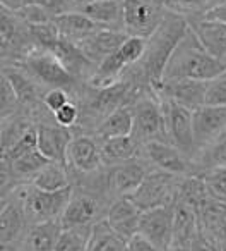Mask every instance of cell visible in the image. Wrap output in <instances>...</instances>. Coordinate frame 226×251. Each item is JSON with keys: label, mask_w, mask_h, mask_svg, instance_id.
<instances>
[{"label": "cell", "mask_w": 226, "mask_h": 251, "mask_svg": "<svg viewBox=\"0 0 226 251\" xmlns=\"http://www.w3.org/2000/svg\"><path fill=\"white\" fill-rule=\"evenodd\" d=\"M187 33V18L168 11L156 31L147 38V47L143 59L130 67L123 74V77L132 81L134 86L143 93L154 91L163 83V74L168 60Z\"/></svg>", "instance_id": "obj_1"}, {"label": "cell", "mask_w": 226, "mask_h": 251, "mask_svg": "<svg viewBox=\"0 0 226 251\" xmlns=\"http://www.w3.org/2000/svg\"><path fill=\"white\" fill-rule=\"evenodd\" d=\"M226 73V64L212 57L199 43L195 35L188 26V33L178 43L173 55L166 64L163 81L170 79H197L212 81Z\"/></svg>", "instance_id": "obj_2"}, {"label": "cell", "mask_w": 226, "mask_h": 251, "mask_svg": "<svg viewBox=\"0 0 226 251\" xmlns=\"http://www.w3.org/2000/svg\"><path fill=\"white\" fill-rule=\"evenodd\" d=\"M134 117L132 138L137 143L143 145L149 141H168V129H166V117L161 100L154 91H146L139 95L130 105Z\"/></svg>", "instance_id": "obj_3"}, {"label": "cell", "mask_w": 226, "mask_h": 251, "mask_svg": "<svg viewBox=\"0 0 226 251\" xmlns=\"http://www.w3.org/2000/svg\"><path fill=\"white\" fill-rule=\"evenodd\" d=\"M147 40L141 36H129L119 49L106 57L101 64H98L93 76L87 79V86L104 88L115 84L127 73V67H132L143 59L146 52Z\"/></svg>", "instance_id": "obj_4"}, {"label": "cell", "mask_w": 226, "mask_h": 251, "mask_svg": "<svg viewBox=\"0 0 226 251\" xmlns=\"http://www.w3.org/2000/svg\"><path fill=\"white\" fill-rule=\"evenodd\" d=\"M74 186L59 189V191H45L35 184L19 186L26 213L31 224L46 222V220H60L72 198Z\"/></svg>", "instance_id": "obj_5"}, {"label": "cell", "mask_w": 226, "mask_h": 251, "mask_svg": "<svg viewBox=\"0 0 226 251\" xmlns=\"http://www.w3.org/2000/svg\"><path fill=\"white\" fill-rule=\"evenodd\" d=\"M16 66L22 67L40 86H45L48 90L50 88H63L70 93L76 90L77 81H79L65 69V66L52 52L41 49L33 50Z\"/></svg>", "instance_id": "obj_6"}, {"label": "cell", "mask_w": 226, "mask_h": 251, "mask_svg": "<svg viewBox=\"0 0 226 251\" xmlns=\"http://www.w3.org/2000/svg\"><path fill=\"white\" fill-rule=\"evenodd\" d=\"M180 181V176H173L160 169H151L149 174L144 177L136 191L130 193L129 198L139 206L141 212L158 208V206L175 205Z\"/></svg>", "instance_id": "obj_7"}, {"label": "cell", "mask_w": 226, "mask_h": 251, "mask_svg": "<svg viewBox=\"0 0 226 251\" xmlns=\"http://www.w3.org/2000/svg\"><path fill=\"white\" fill-rule=\"evenodd\" d=\"M123 29L129 36L149 38L166 16L164 0H122Z\"/></svg>", "instance_id": "obj_8"}, {"label": "cell", "mask_w": 226, "mask_h": 251, "mask_svg": "<svg viewBox=\"0 0 226 251\" xmlns=\"http://www.w3.org/2000/svg\"><path fill=\"white\" fill-rule=\"evenodd\" d=\"M0 220H2V229H0L2 251H14V248L22 246L31 224H29L19 188L9 195L2 196Z\"/></svg>", "instance_id": "obj_9"}, {"label": "cell", "mask_w": 226, "mask_h": 251, "mask_svg": "<svg viewBox=\"0 0 226 251\" xmlns=\"http://www.w3.org/2000/svg\"><path fill=\"white\" fill-rule=\"evenodd\" d=\"M160 100L161 105H163L164 117H166V129L170 143L175 145L190 160H194L197 150H195L192 110H188L187 107L177 103V101L168 100V98H160Z\"/></svg>", "instance_id": "obj_10"}, {"label": "cell", "mask_w": 226, "mask_h": 251, "mask_svg": "<svg viewBox=\"0 0 226 251\" xmlns=\"http://www.w3.org/2000/svg\"><path fill=\"white\" fill-rule=\"evenodd\" d=\"M110 206H104L103 200L98 193H93L91 189L74 186L72 198L63 212L62 227H79V226H93L94 222L104 219Z\"/></svg>", "instance_id": "obj_11"}, {"label": "cell", "mask_w": 226, "mask_h": 251, "mask_svg": "<svg viewBox=\"0 0 226 251\" xmlns=\"http://www.w3.org/2000/svg\"><path fill=\"white\" fill-rule=\"evenodd\" d=\"M143 155L151 167L160 169V171L170 172L173 176H194L197 174L194 160L184 155L175 145L168 141H149L143 145Z\"/></svg>", "instance_id": "obj_12"}, {"label": "cell", "mask_w": 226, "mask_h": 251, "mask_svg": "<svg viewBox=\"0 0 226 251\" xmlns=\"http://www.w3.org/2000/svg\"><path fill=\"white\" fill-rule=\"evenodd\" d=\"M146 158H134L125 164L115 165V167H106V188L108 193L115 198L120 196H129L134 193L139 184L149 174L151 167ZM154 169V167H153Z\"/></svg>", "instance_id": "obj_13"}, {"label": "cell", "mask_w": 226, "mask_h": 251, "mask_svg": "<svg viewBox=\"0 0 226 251\" xmlns=\"http://www.w3.org/2000/svg\"><path fill=\"white\" fill-rule=\"evenodd\" d=\"M67 167L77 174H94L103 169L101 143L93 134H77L67 150Z\"/></svg>", "instance_id": "obj_14"}, {"label": "cell", "mask_w": 226, "mask_h": 251, "mask_svg": "<svg viewBox=\"0 0 226 251\" xmlns=\"http://www.w3.org/2000/svg\"><path fill=\"white\" fill-rule=\"evenodd\" d=\"M173 220H175V205L158 206V208L153 210H146L141 215L139 234L146 236L160 250L170 251L171 239H173Z\"/></svg>", "instance_id": "obj_15"}, {"label": "cell", "mask_w": 226, "mask_h": 251, "mask_svg": "<svg viewBox=\"0 0 226 251\" xmlns=\"http://www.w3.org/2000/svg\"><path fill=\"white\" fill-rule=\"evenodd\" d=\"M194 119V138L197 153L211 141L226 133V107L202 105L192 112Z\"/></svg>", "instance_id": "obj_16"}, {"label": "cell", "mask_w": 226, "mask_h": 251, "mask_svg": "<svg viewBox=\"0 0 226 251\" xmlns=\"http://www.w3.org/2000/svg\"><path fill=\"white\" fill-rule=\"evenodd\" d=\"M201 234L216 251H221L226 243V203L211 198L197 210Z\"/></svg>", "instance_id": "obj_17"}, {"label": "cell", "mask_w": 226, "mask_h": 251, "mask_svg": "<svg viewBox=\"0 0 226 251\" xmlns=\"http://www.w3.org/2000/svg\"><path fill=\"white\" fill-rule=\"evenodd\" d=\"M188 26L204 50L212 57L223 60L226 57V23L204 14L187 18Z\"/></svg>", "instance_id": "obj_18"}, {"label": "cell", "mask_w": 226, "mask_h": 251, "mask_svg": "<svg viewBox=\"0 0 226 251\" xmlns=\"http://www.w3.org/2000/svg\"><path fill=\"white\" fill-rule=\"evenodd\" d=\"M207 83L209 81H197V79H170V81H163L154 90V93L160 98L173 100L194 112L199 107L205 105Z\"/></svg>", "instance_id": "obj_19"}, {"label": "cell", "mask_w": 226, "mask_h": 251, "mask_svg": "<svg viewBox=\"0 0 226 251\" xmlns=\"http://www.w3.org/2000/svg\"><path fill=\"white\" fill-rule=\"evenodd\" d=\"M201 227H199L197 212L187 203H175V220H173V239L170 251H192L201 239Z\"/></svg>", "instance_id": "obj_20"}, {"label": "cell", "mask_w": 226, "mask_h": 251, "mask_svg": "<svg viewBox=\"0 0 226 251\" xmlns=\"http://www.w3.org/2000/svg\"><path fill=\"white\" fill-rule=\"evenodd\" d=\"M36 126H38V150L48 160L67 165V150L70 141L74 140L72 129L62 127L57 122L55 124L40 122Z\"/></svg>", "instance_id": "obj_21"}, {"label": "cell", "mask_w": 226, "mask_h": 251, "mask_svg": "<svg viewBox=\"0 0 226 251\" xmlns=\"http://www.w3.org/2000/svg\"><path fill=\"white\" fill-rule=\"evenodd\" d=\"M129 38L125 31H119V29H110V28H100L94 33H91L87 38L77 43L82 53L98 67L106 59L110 53H113L125 40Z\"/></svg>", "instance_id": "obj_22"}, {"label": "cell", "mask_w": 226, "mask_h": 251, "mask_svg": "<svg viewBox=\"0 0 226 251\" xmlns=\"http://www.w3.org/2000/svg\"><path fill=\"white\" fill-rule=\"evenodd\" d=\"M141 215H143V212L129 196H120L110 203L106 220L111 226V229L129 241L130 237L139 234Z\"/></svg>", "instance_id": "obj_23"}, {"label": "cell", "mask_w": 226, "mask_h": 251, "mask_svg": "<svg viewBox=\"0 0 226 251\" xmlns=\"http://www.w3.org/2000/svg\"><path fill=\"white\" fill-rule=\"evenodd\" d=\"M2 74L11 81L12 88L18 93L22 107L31 108L33 112H36L40 107H45L43 105L45 93L41 95V86L22 67L12 66V64H4L2 66Z\"/></svg>", "instance_id": "obj_24"}, {"label": "cell", "mask_w": 226, "mask_h": 251, "mask_svg": "<svg viewBox=\"0 0 226 251\" xmlns=\"http://www.w3.org/2000/svg\"><path fill=\"white\" fill-rule=\"evenodd\" d=\"M77 11L84 12L89 19L103 28L123 29V5L122 0H89Z\"/></svg>", "instance_id": "obj_25"}, {"label": "cell", "mask_w": 226, "mask_h": 251, "mask_svg": "<svg viewBox=\"0 0 226 251\" xmlns=\"http://www.w3.org/2000/svg\"><path fill=\"white\" fill-rule=\"evenodd\" d=\"M53 23H55V26L59 28L60 35H62L63 38L74 42L76 45L79 42H82L84 38H87V36L96 31V29L103 28V26L94 23L93 19H89L81 11H67V12H62V14H57L55 18H53Z\"/></svg>", "instance_id": "obj_26"}, {"label": "cell", "mask_w": 226, "mask_h": 251, "mask_svg": "<svg viewBox=\"0 0 226 251\" xmlns=\"http://www.w3.org/2000/svg\"><path fill=\"white\" fill-rule=\"evenodd\" d=\"M139 151H143V147L134 140L132 134L101 140V158L104 167H115L139 158Z\"/></svg>", "instance_id": "obj_27"}, {"label": "cell", "mask_w": 226, "mask_h": 251, "mask_svg": "<svg viewBox=\"0 0 226 251\" xmlns=\"http://www.w3.org/2000/svg\"><path fill=\"white\" fill-rule=\"evenodd\" d=\"M62 229L63 227L60 220L31 224L21 246V251H53Z\"/></svg>", "instance_id": "obj_28"}, {"label": "cell", "mask_w": 226, "mask_h": 251, "mask_svg": "<svg viewBox=\"0 0 226 251\" xmlns=\"http://www.w3.org/2000/svg\"><path fill=\"white\" fill-rule=\"evenodd\" d=\"M132 127H134L132 108H130V105H123V107L113 110L110 115H106L100 122V126L94 129V136L98 140L130 136L132 134Z\"/></svg>", "instance_id": "obj_29"}, {"label": "cell", "mask_w": 226, "mask_h": 251, "mask_svg": "<svg viewBox=\"0 0 226 251\" xmlns=\"http://www.w3.org/2000/svg\"><path fill=\"white\" fill-rule=\"evenodd\" d=\"M87 251H129V241L111 229L104 217L93 224Z\"/></svg>", "instance_id": "obj_30"}, {"label": "cell", "mask_w": 226, "mask_h": 251, "mask_svg": "<svg viewBox=\"0 0 226 251\" xmlns=\"http://www.w3.org/2000/svg\"><path fill=\"white\" fill-rule=\"evenodd\" d=\"M211 196V191H209L207 184H205L204 177L201 174L182 177L180 186H178V201L187 203L188 206H192L197 212Z\"/></svg>", "instance_id": "obj_31"}, {"label": "cell", "mask_w": 226, "mask_h": 251, "mask_svg": "<svg viewBox=\"0 0 226 251\" xmlns=\"http://www.w3.org/2000/svg\"><path fill=\"white\" fill-rule=\"evenodd\" d=\"M194 164L197 169V174L211 171V169L226 167V133L211 141L205 148H202L195 155Z\"/></svg>", "instance_id": "obj_32"}, {"label": "cell", "mask_w": 226, "mask_h": 251, "mask_svg": "<svg viewBox=\"0 0 226 251\" xmlns=\"http://www.w3.org/2000/svg\"><path fill=\"white\" fill-rule=\"evenodd\" d=\"M31 184L36 188L45 189V191H59V189L72 186L70 182V172L67 165H62L59 162H50L35 179Z\"/></svg>", "instance_id": "obj_33"}, {"label": "cell", "mask_w": 226, "mask_h": 251, "mask_svg": "<svg viewBox=\"0 0 226 251\" xmlns=\"http://www.w3.org/2000/svg\"><path fill=\"white\" fill-rule=\"evenodd\" d=\"M93 226L65 227L59 236L53 251H87Z\"/></svg>", "instance_id": "obj_34"}, {"label": "cell", "mask_w": 226, "mask_h": 251, "mask_svg": "<svg viewBox=\"0 0 226 251\" xmlns=\"http://www.w3.org/2000/svg\"><path fill=\"white\" fill-rule=\"evenodd\" d=\"M164 5L168 11L184 16V18L204 14L211 7H214L212 0H164Z\"/></svg>", "instance_id": "obj_35"}, {"label": "cell", "mask_w": 226, "mask_h": 251, "mask_svg": "<svg viewBox=\"0 0 226 251\" xmlns=\"http://www.w3.org/2000/svg\"><path fill=\"white\" fill-rule=\"evenodd\" d=\"M21 101L16 93V90L12 88L11 81L2 74L0 76V108H2V119H7L11 115L18 114L21 108Z\"/></svg>", "instance_id": "obj_36"}, {"label": "cell", "mask_w": 226, "mask_h": 251, "mask_svg": "<svg viewBox=\"0 0 226 251\" xmlns=\"http://www.w3.org/2000/svg\"><path fill=\"white\" fill-rule=\"evenodd\" d=\"M201 176L204 177L211 195L226 203V167L211 169V171L202 172Z\"/></svg>", "instance_id": "obj_37"}, {"label": "cell", "mask_w": 226, "mask_h": 251, "mask_svg": "<svg viewBox=\"0 0 226 251\" xmlns=\"http://www.w3.org/2000/svg\"><path fill=\"white\" fill-rule=\"evenodd\" d=\"M205 105L226 107V73L207 83V91H205Z\"/></svg>", "instance_id": "obj_38"}, {"label": "cell", "mask_w": 226, "mask_h": 251, "mask_svg": "<svg viewBox=\"0 0 226 251\" xmlns=\"http://www.w3.org/2000/svg\"><path fill=\"white\" fill-rule=\"evenodd\" d=\"M79 119H81V108L74 101L65 103L60 110H57L53 114V121L59 126H62V127H69V129H72L74 126H77Z\"/></svg>", "instance_id": "obj_39"}, {"label": "cell", "mask_w": 226, "mask_h": 251, "mask_svg": "<svg viewBox=\"0 0 226 251\" xmlns=\"http://www.w3.org/2000/svg\"><path fill=\"white\" fill-rule=\"evenodd\" d=\"M70 93L63 88H50L45 91V97H43V105L46 107V110L50 114H55L57 110L63 107L65 103H69Z\"/></svg>", "instance_id": "obj_40"}, {"label": "cell", "mask_w": 226, "mask_h": 251, "mask_svg": "<svg viewBox=\"0 0 226 251\" xmlns=\"http://www.w3.org/2000/svg\"><path fill=\"white\" fill-rule=\"evenodd\" d=\"M129 251H163V250H160L156 244L151 243L146 236L136 234V236L129 239Z\"/></svg>", "instance_id": "obj_41"}, {"label": "cell", "mask_w": 226, "mask_h": 251, "mask_svg": "<svg viewBox=\"0 0 226 251\" xmlns=\"http://www.w3.org/2000/svg\"><path fill=\"white\" fill-rule=\"evenodd\" d=\"M204 16H207V18L219 19V21H225L226 23V2H225V4H216L214 7H211L207 12H204Z\"/></svg>", "instance_id": "obj_42"}, {"label": "cell", "mask_w": 226, "mask_h": 251, "mask_svg": "<svg viewBox=\"0 0 226 251\" xmlns=\"http://www.w3.org/2000/svg\"><path fill=\"white\" fill-rule=\"evenodd\" d=\"M26 4H28V0H2V7L11 9V11H16V12L24 7Z\"/></svg>", "instance_id": "obj_43"}, {"label": "cell", "mask_w": 226, "mask_h": 251, "mask_svg": "<svg viewBox=\"0 0 226 251\" xmlns=\"http://www.w3.org/2000/svg\"><path fill=\"white\" fill-rule=\"evenodd\" d=\"M192 251H216L214 248L211 246V244L207 243V241L204 239V237L201 236V239L195 243V246L192 248Z\"/></svg>", "instance_id": "obj_44"}, {"label": "cell", "mask_w": 226, "mask_h": 251, "mask_svg": "<svg viewBox=\"0 0 226 251\" xmlns=\"http://www.w3.org/2000/svg\"><path fill=\"white\" fill-rule=\"evenodd\" d=\"M67 2L70 4V7H74V11H77V9L82 7L86 2H89V0H67Z\"/></svg>", "instance_id": "obj_45"}, {"label": "cell", "mask_w": 226, "mask_h": 251, "mask_svg": "<svg viewBox=\"0 0 226 251\" xmlns=\"http://www.w3.org/2000/svg\"><path fill=\"white\" fill-rule=\"evenodd\" d=\"M223 62H225V64H226V57H225V59H223Z\"/></svg>", "instance_id": "obj_46"}]
</instances>
